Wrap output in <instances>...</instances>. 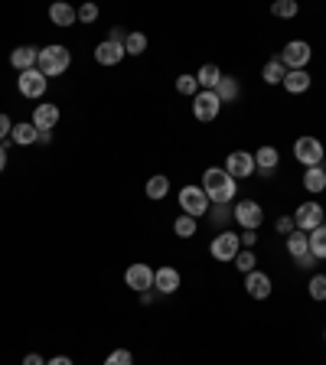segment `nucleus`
Returning a JSON list of instances; mask_svg holds the SVG:
<instances>
[{"label": "nucleus", "instance_id": "1", "mask_svg": "<svg viewBox=\"0 0 326 365\" xmlns=\"http://www.w3.org/2000/svg\"><path fill=\"white\" fill-rule=\"evenodd\" d=\"M202 193H206L209 203L229 205L235 199V193H238V182L222 170V167H209V170L202 173Z\"/></svg>", "mask_w": 326, "mask_h": 365}, {"label": "nucleus", "instance_id": "2", "mask_svg": "<svg viewBox=\"0 0 326 365\" xmlns=\"http://www.w3.org/2000/svg\"><path fill=\"white\" fill-rule=\"evenodd\" d=\"M72 66V53L66 49V46H43L39 49V62H36V68L46 75V79H59V75H66Z\"/></svg>", "mask_w": 326, "mask_h": 365}, {"label": "nucleus", "instance_id": "3", "mask_svg": "<svg viewBox=\"0 0 326 365\" xmlns=\"http://www.w3.org/2000/svg\"><path fill=\"white\" fill-rule=\"evenodd\" d=\"M180 209H183V216H206L209 212V199L202 193V186H183L180 189Z\"/></svg>", "mask_w": 326, "mask_h": 365}, {"label": "nucleus", "instance_id": "4", "mask_svg": "<svg viewBox=\"0 0 326 365\" xmlns=\"http://www.w3.org/2000/svg\"><path fill=\"white\" fill-rule=\"evenodd\" d=\"M294 157L300 160L303 167H320L323 157H326V150H323V144H320L316 137L303 134V137H297V144H294Z\"/></svg>", "mask_w": 326, "mask_h": 365}, {"label": "nucleus", "instance_id": "5", "mask_svg": "<svg viewBox=\"0 0 326 365\" xmlns=\"http://www.w3.org/2000/svg\"><path fill=\"white\" fill-rule=\"evenodd\" d=\"M326 222V209L320 203H303L297 205V212H294V225L300 228V232H314V228H320Z\"/></svg>", "mask_w": 326, "mask_h": 365}, {"label": "nucleus", "instance_id": "6", "mask_svg": "<svg viewBox=\"0 0 326 365\" xmlns=\"http://www.w3.org/2000/svg\"><path fill=\"white\" fill-rule=\"evenodd\" d=\"M222 170L229 173L235 182L248 180V176L255 173V153H248V150H232V153L225 157V167H222Z\"/></svg>", "mask_w": 326, "mask_h": 365}, {"label": "nucleus", "instance_id": "7", "mask_svg": "<svg viewBox=\"0 0 326 365\" xmlns=\"http://www.w3.org/2000/svg\"><path fill=\"white\" fill-rule=\"evenodd\" d=\"M222 111V102L215 91H199L196 98H193V118L196 121H202V124H209V121H215Z\"/></svg>", "mask_w": 326, "mask_h": 365}, {"label": "nucleus", "instance_id": "8", "mask_svg": "<svg viewBox=\"0 0 326 365\" xmlns=\"http://www.w3.org/2000/svg\"><path fill=\"white\" fill-rule=\"evenodd\" d=\"M209 251L215 261H235V254L242 251V238H238L235 232H219V235L212 238Z\"/></svg>", "mask_w": 326, "mask_h": 365}, {"label": "nucleus", "instance_id": "9", "mask_svg": "<svg viewBox=\"0 0 326 365\" xmlns=\"http://www.w3.org/2000/svg\"><path fill=\"white\" fill-rule=\"evenodd\" d=\"M310 43H303V39H294V43H287L284 46V53H280V62H284V68L287 72H297V68H303L307 62H310Z\"/></svg>", "mask_w": 326, "mask_h": 365}, {"label": "nucleus", "instance_id": "10", "mask_svg": "<svg viewBox=\"0 0 326 365\" xmlns=\"http://www.w3.org/2000/svg\"><path fill=\"white\" fill-rule=\"evenodd\" d=\"M17 88L23 98H43L49 88V79L39 72V68H30V72H20V79H17Z\"/></svg>", "mask_w": 326, "mask_h": 365}, {"label": "nucleus", "instance_id": "11", "mask_svg": "<svg viewBox=\"0 0 326 365\" xmlns=\"http://www.w3.org/2000/svg\"><path fill=\"white\" fill-rule=\"evenodd\" d=\"M235 222L242 228H251V232H258V225L265 222V209L255 203V199H242V203H235Z\"/></svg>", "mask_w": 326, "mask_h": 365}, {"label": "nucleus", "instance_id": "12", "mask_svg": "<svg viewBox=\"0 0 326 365\" xmlns=\"http://www.w3.org/2000/svg\"><path fill=\"white\" fill-rule=\"evenodd\" d=\"M124 284H128L131 290H137V294H147L153 287V268L151 264H144V261L131 264L128 271H124Z\"/></svg>", "mask_w": 326, "mask_h": 365}, {"label": "nucleus", "instance_id": "13", "mask_svg": "<svg viewBox=\"0 0 326 365\" xmlns=\"http://www.w3.org/2000/svg\"><path fill=\"white\" fill-rule=\"evenodd\" d=\"M124 56H128L124 43H115V39H102V43L95 46V62L98 66H117Z\"/></svg>", "mask_w": 326, "mask_h": 365}, {"label": "nucleus", "instance_id": "14", "mask_svg": "<svg viewBox=\"0 0 326 365\" xmlns=\"http://www.w3.org/2000/svg\"><path fill=\"white\" fill-rule=\"evenodd\" d=\"M183 284V277L176 268H160V271H153V290L157 294H176Z\"/></svg>", "mask_w": 326, "mask_h": 365}, {"label": "nucleus", "instance_id": "15", "mask_svg": "<svg viewBox=\"0 0 326 365\" xmlns=\"http://www.w3.org/2000/svg\"><path fill=\"white\" fill-rule=\"evenodd\" d=\"M245 290L255 297V300H268V297H271V277L265 271L245 274Z\"/></svg>", "mask_w": 326, "mask_h": 365}, {"label": "nucleus", "instance_id": "16", "mask_svg": "<svg viewBox=\"0 0 326 365\" xmlns=\"http://www.w3.org/2000/svg\"><path fill=\"white\" fill-rule=\"evenodd\" d=\"M36 62H39V49L36 46H17L10 53V66L17 72H30V68H36Z\"/></svg>", "mask_w": 326, "mask_h": 365}, {"label": "nucleus", "instance_id": "17", "mask_svg": "<svg viewBox=\"0 0 326 365\" xmlns=\"http://www.w3.org/2000/svg\"><path fill=\"white\" fill-rule=\"evenodd\" d=\"M59 124V104L46 102V104H36L33 111V127L36 131H52Z\"/></svg>", "mask_w": 326, "mask_h": 365}, {"label": "nucleus", "instance_id": "18", "mask_svg": "<svg viewBox=\"0 0 326 365\" xmlns=\"http://www.w3.org/2000/svg\"><path fill=\"white\" fill-rule=\"evenodd\" d=\"M284 88L291 91V95H303V91H310V85H314V79L307 75V68H297V72H287L284 75V82H280Z\"/></svg>", "mask_w": 326, "mask_h": 365}, {"label": "nucleus", "instance_id": "19", "mask_svg": "<svg viewBox=\"0 0 326 365\" xmlns=\"http://www.w3.org/2000/svg\"><path fill=\"white\" fill-rule=\"evenodd\" d=\"M49 20L56 23V26H72V23L79 20V13H75L72 3H62V0H59V3L49 7Z\"/></svg>", "mask_w": 326, "mask_h": 365}, {"label": "nucleus", "instance_id": "20", "mask_svg": "<svg viewBox=\"0 0 326 365\" xmlns=\"http://www.w3.org/2000/svg\"><path fill=\"white\" fill-rule=\"evenodd\" d=\"M287 251H291V258H303V254H310V235L300 232V228H294L291 235H287Z\"/></svg>", "mask_w": 326, "mask_h": 365}, {"label": "nucleus", "instance_id": "21", "mask_svg": "<svg viewBox=\"0 0 326 365\" xmlns=\"http://www.w3.org/2000/svg\"><path fill=\"white\" fill-rule=\"evenodd\" d=\"M196 82H199V88L202 91H215V85L222 82V68L212 66V62H206V66L196 72Z\"/></svg>", "mask_w": 326, "mask_h": 365}, {"label": "nucleus", "instance_id": "22", "mask_svg": "<svg viewBox=\"0 0 326 365\" xmlns=\"http://www.w3.org/2000/svg\"><path fill=\"white\" fill-rule=\"evenodd\" d=\"M36 137H39V131L33 127V121H20V124H13V134H10L13 144L30 147V144H36Z\"/></svg>", "mask_w": 326, "mask_h": 365}, {"label": "nucleus", "instance_id": "23", "mask_svg": "<svg viewBox=\"0 0 326 365\" xmlns=\"http://www.w3.org/2000/svg\"><path fill=\"white\" fill-rule=\"evenodd\" d=\"M215 95H219L222 104L238 102V95H242V88H238V79H232V75H222V82L215 85Z\"/></svg>", "mask_w": 326, "mask_h": 365}, {"label": "nucleus", "instance_id": "24", "mask_svg": "<svg viewBox=\"0 0 326 365\" xmlns=\"http://www.w3.org/2000/svg\"><path fill=\"white\" fill-rule=\"evenodd\" d=\"M303 186H307V193H323L326 189V170L323 167H307V173H303Z\"/></svg>", "mask_w": 326, "mask_h": 365}, {"label": "nucleus", "instance_id": "25", "mask_svg": "<svg viewBox=\"0 0 326 365\" xmlns=\"http://www.w3.org/2000/svg\"><path fill=\"white\" fill-rule=\"evenodd\" d=\"M166 193H170V180H166L163 173H157V176L147 180V199L160 203V199H166Z\"/></svg>", "mask_w": 326, "mask_h": 365}, {"label": "nucleus", "instance_id": "26", "mask_svg": "<svg viewBox=\"0 0 326 365\" xmlns=\"http://www.w3.org/2000/svg\"><path fill=\"white\" fill-rule=\"evenodd\" d=\"M310 254H314L316 261H323L326 258V222L310 232Z\"/></svg>", "mask_w": 326, "mask_h": 365}, {"label": "nucleus", "instance_id": "27", "mask_svg": "<svg viewBox=\"0 0 326 365\" xmlns=\"http://www.w3.org/2000/svg\"><path fill=\"white\" fill-rule=\"evenodd\" d=\"M284 75H287V68H284V62H280V59H271L268 66L261 68V79L268 82V85H280V82H284Z\"/></svg>", "mask_w": 326, "mask_h": 365}, {"label": "nucleus", "instance_id": "28", "mask_svg": "<svg viewBox=\"0 0 326 365\" xmlns=\"http://www.w3.org/2000/svg\"><path fill=\"white\" fill-rule=\"evenodd\" d=\"M278 167V150L274 147H261L255 153V170H261V173H271Z\"/></svg>", "mask_w": 326, "mask_h": 365}, {"label": "nucleus", "instance_id": "29", "mask_svg": "<svg viewBox=\"0 0 326 365\" xmlns=\"http://www.w3.org/2000/svg\"><path fill=\"white\" fill-rule=\"evenodd\" d=\"M124 53H128V56H140V53H147V36L137 33V30L128 33V36H124Z\"/></svg>", "mask_w": 326, "mask_h": 365}, {"label": "nucleus", "instance_id": "30", "mask_svg": "<svg viewBox=\"0 0 326 365\" xmlns=\"http://www.w3.org/2000/svg\"><path fill=\"white\" fill-rule=\"evenodd\" d=\"M271 13L280 20H294L300 13V7H297V0H278V3H271Z\"/></svg>", "mask_w": 326, "mask_h": 365}, {"label": "nucleus", "instance_id": "31", "mask_svg": "<svg viewBox=\"0 0 326 365\" xmlns=\"http://www.w3.org/2000/svg\"><path fill=\"white\" fill-rule=\"evenodd\" d=\"M176 91H180V95H186V98H196L202 88H199L196 75H180V79H176Z\"/></svg>", "mask_w": 326, "mask_h": 365}, {"label": "nucleus", "instance_id": "32", "mask_svg": "<svg viewBox=\"0 0 326 365\" xmlns=\"http://www.w3.org/2000/svg\"><path fill=\"white\" fill-rule=\"evenodd\" d=\"M173 232L180 235V238H193V235H196V218H193V216H180L173 222Z\"/></svg>", "mask_w": 326, "mask_h": 365}, {"label": "nucleus", "instance_id": "33", "mask_svg": "<svg viewBox=\"0 0 326 365\" xmlns=\"http://www.w3.org/2000/svg\"><path fill=\"white\" fill-rule=\"evenodd\" d=\"M255 261H258V258L251 254V248H242L238 254H235V268H238L242 274H251V271H255Z\"/></svg>", "mask_w": 326, "mask_h": 365}, {"label": "nucleus", "instance_id": "34", "mask_svg": "<svg viewBox=\"0 0 326 365\" xmlns=\"http://www.w3.org/2000/svg\"><path fill=\"white\" fill-rule=\"evenodd\" d=\"M310 297L314 300H326V274H314L310 277Z\"/></svg>", "mask_w": 326, "mask_h": 365}, {"label": "nucleus", "instance_id": "35", "mask_svg": "<svg viewBox=\"0 0 326 365\" xmlns=\"http://www.w3.org/2000/svg\"><path fill=\"white\" fill-rule=\"evenodd\" d=\"M105 365H134V355L128 349H115V353L105 359Z\"/></svg>", "mask_w": 326, "mask_h": 365}, {"label": "nucleus", "instance_id": "36", "mask_svg": "<svg viewBox=\"0 0 326 365\" xmlns=\"http://www.w3.org/2000/svg\"><path fill=\"white\" fill-rule=\"evenodd\" d=\"M75 13H79L82 23H95V20H98V7H95V3H82Z\"/></svg>", "mask_w": 326, "mask_h": 365}, {"label": "nucleus", "instance_id": "37", "mask_svg": "<svg viewBox=\"0 0 326 365\" xmlns=\"http://www.w3.org/2000/svg\"><path fill=\"white\" fill-rule=\"evenodd\" d=\"M10 134H13V121L7 118V114H0V144H3Z\"/></svg>", "mask_w": 326, "mask_h": 365}, {"label": "nucleus", "instance_id": "38", "mask_svg": "<svg viewBox=\"0 0 326 365\" xmlns=\"http://www.w3.org/2000/svg\"><path fill=\"white\" fill-rule=\"evenodd\" d=\"M294 228H297V225H294V218H287V216L278 218V232H280V235H291Z\"/></svg>", "mask_w": 326, "mask_h": 365}, {"label": "nucleus", "instance_id": "39", "mask_svg": "<svg viewBox=\"0 0 326 365\" xmlns=\"http://www.w3.org/2000/svg\"><path fill=\"white\" fill-rule=\"evenodd\" d=\"M238 238H242V245H245V248H251V245L258 241V232H251V228H245V235H238Z\"/></svg>", "mask_w": 326, "mask_h": 365}, {"label": "nucleus", "instance_id": "40", "mask_svg": "<svg viewBox=\"0 0 326 365\" xmlns=\"http://www.w3.org/2000/svg\"><path fill=\"white\" fill-rule=\"evenodd\" d=\"M23 365H46V359H43V355H36V353H30V355H23Z\"/></svg>", "mask_w": 326, "mask_h": 365}, {"label": "nucleus", "instance_id": "41", "mask_svg": "<svg viewBox=\"0 0 326 365\" xmlns=\"http://www.w3.org/2000/svg\"><path fill=\"white\" fill-rule=\"evenodd\" d=\"M297 264H300V268H314L316 258H314V254H303V258H297Z\"/></svg>", "mask_w": 326, "mask_h": 365}, {"label": "nucleus", "instance_id": "42", "mask_svg": "<svg viewBox=\"0 0 326 365\" xmlns=\"http://www.w3.org/2000/svg\"><path fill=\"white\" fill-rule=\"evenodd\" d=\"M46 365H72V359L69 355H56V359H49Z\"/></svg>", "mask_w": 326, "mask_h": 365}, {"label": "nucleus", "instance_id": "43", "mask_svg": "<svg viewBox=\"0 0 326 365\" xmlns=\"http://www.w3.org/2000/svg\"><path fill=\"white\" fill-rule=\"evenodd\" d=\"M52 140V131H39V137H36V144H49Z\"/></svg>", "mask_w": 326, "mask_h": 365}, {"label": "nucleus", "instance_id": "44", "mask_svg": "<svg viewBox=\"0 0 326 365\" xmlns=\"http://www.w3.org/2000/svg\"><path fill=\"white\" fill-rule=\"evenodd\" d=\"M7 170V147H3V144H0V173Z\"/></svg>", "mask_w": 326, "mask_h": 365}, {"label": "nucleus", "instance_id": "45", "mask_svg": "<svg viewBox=\"0 0 326 365\" xmlns=\"http://www.w3.org/2000/svg\"><path fill=\"white\" fill-rule=\"evenodd\" d=\"M323 170H326V157H323Z\"/></svg>", "mask_w": 326, "mask_h": 365}, {"label": "nucleus", "instance_id": "46", "mask_svg": "<svg viewBox=\"0 0 326 365\" xmlns=\"http://www.w3.org/2000/svg\"><path fill=\"white\" fill-rule=\"evenodd\" d=\"M323 339H326V330H323Z\"/></svg>", "mask_w": 326, "mask_h": 365}]
</instances>
